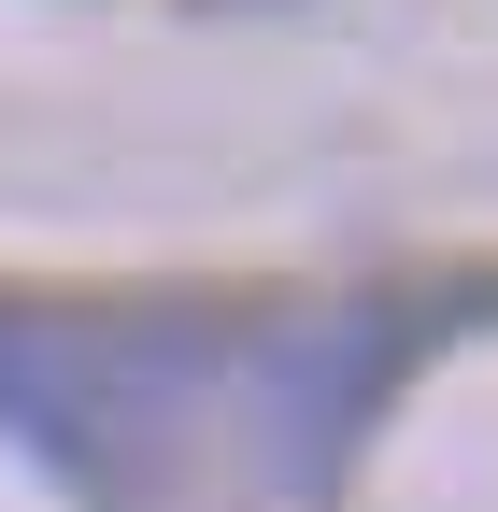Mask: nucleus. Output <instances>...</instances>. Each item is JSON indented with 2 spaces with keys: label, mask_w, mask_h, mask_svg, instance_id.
Returning <instances> with one entry per match:
<instances>
[{
  "label": "nucleus",
  "mask_w": 498,
  "mask_h": 512,
  "mask_svg": "<svg viewBox=\"0 0 498 512\" xmlns=\"http://www.w3.org/2000/svg\"><path fill=\"white\" fill-rule=\"evenodd\" d=\"M413 342H427L413 299H328V313H299V328H271L257 370H242V456H257L285 498H314L342 470V441L370 427V399L399 384Z\"/></svg>",
  "instance_id": "nucleus-2"
},
{
  "label": "nucleus",
  "mask_w": 498,
  "mask_h": 512,
  "mask_svg": "<svg viewBox=\"0 0 498 512\" xmlns=\"http://www.w3.org/2000/svg\"><path fill=\"white\" fill-rule=\"evenodd\" d=\"M228 328L214 313H86V299H0V427L43 441L86 484H157L185 413L214 399Z\"/></svg>",
  "instance_id": "nucleus-1"
}]
</instances>
